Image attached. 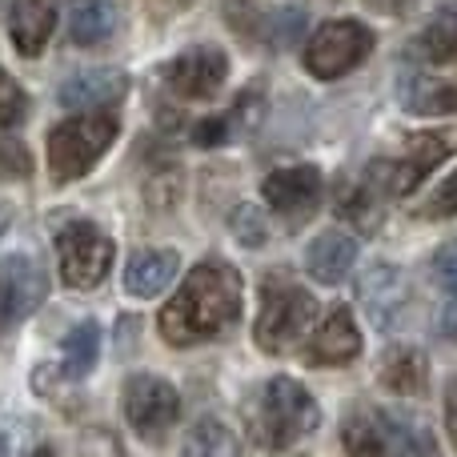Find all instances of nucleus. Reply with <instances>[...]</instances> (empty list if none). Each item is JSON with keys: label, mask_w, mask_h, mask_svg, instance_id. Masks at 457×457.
<instances>
[{"label": "nucleus", "mask_w": 457, "mask_h": 457, "mask_svg": "<svg viewBox=\"0 0 457 457\" xmlns=\"http://www.w3.org/2000/svg\"><path fill=\"white\" fill-rule=\"evenodd\" d=\"M241 313V273L228 261H201L189 269L185 285L173 293L157 317V329L169 345H201L225 333Z\"/></svg>", "instance_id": "obj_1"}, {"label": "nucleus", "mask_w": 457, "mask_h": 457, "mask_svg": "<svg viewBox=\"0 0 457 457\" xmlns=\"http://www.w3.org/2000/svg\"><path fill=\"white\" fill-rule=\"evenodd\" d=\"M321 421L313 394L293 378H269L253 405V429L269 450H289L301 437H309Z\"/></svg>", "instance_id": "obj_2"}, {"label": "nucleus", "mask_w": 457, "mask_h": 457, "mask_svg": "<svg viewBox=\"0 0 457 457\" xmlns=\"http://www.w3.org/2000/svg\"><path fill=\"white\" fill-rule=\"evenodd\" d=\"M112 137H117V117L112 112H85L48 133V169L53 181H77L85 177L96 161L109 153Z\"/></svg>", "instance_id": "obj_3"}, {"label": "nucleus", "mask_w": 457, "mask_h": 457, "mask_svg": "<svg viewBox=\"0 0 457 457\" xmlns=\"http://www.w3.org/2000/svg\"><path fill=\"white\" fill-rule=\"evenodd\" d=\"M317 313V301L313 293H305L301 285H269L265 301H261V313H257V345L265 353H281V349H293L301 341V333L313 325Z\"/></svg>", "instance_id": "obj_4"}, {"label": "nucleus", "mask_w": 457, "mask_h": 457, "mask_svg": "<svg viewBox=\"0 0 457 457\" xmlns=\"http://www.w3.org/2000/svg\"><path fill=\"white\" fill-rule=\"evenodd\" d=\"M56 261L72 289H96L112 269V241L101 225L72 221L56 233Z\"/></svg>", "instance_id": "obj_5"}, {"label": "nucleus", "mask_w": 457, "mask_h": 457, "mask_svg": "<svg viewBox=\"0 0 457 457\" xmlns=\"http://www.w3.org/2000/svg\"><path fill=\"white\" fill-rule=\"evenodd\" d=\"M450 153H457V129H445V133H418L405 145V157L373 161L370 181L381 185L386 193H394V197H405V193L418 189L429 169H434L437 161H445Z\"/></svg>", "instance_id": "obj_6"}, {"label": "nucleus", "mask_w": 457, "mask_h": 457, "mask_svg": "<svg viewBox=\"0 0 457 457\" xmlns=\"http://www.w3.org/2000/svg\"><path fill=\"white\" fill-rule=\"evenodd\" d=\"M373 32L361 21H329L305 45V69L321 80H337L370 56Z\"/></svg>", "instance_id": "obj_7"}, {"label": "nucleus", "mask_w": 457, "mask_h": 457, "mask_svg": "<svg viewBox=\"0 0 457 457\" xmlns=\"http://www.w3.org/2000/svg\"><path fill=\"white\" fill-rule=\"evenodd\" d=\"M125 418L141 437H161L181 418V397L165 378L137 373L125 386Z\"/></svg>", "instance_id": "obj_8"}, {"label": "nucleus", "mask_w": 457, "mask_h": 457, "mask_svg": "<svg viewBox=\"0 0 457 457\" xmlns=\"http://www.w3.org/2000/svg\"><path fill=\"white\" fill-rule=\"evenodd\" d=\"M228 77V56L217 45H193L181 56H173L165 69V80L185 101H209Z\"/></svg>", "instance_id": "obj_9"}, {"label": "nucleus", "mask_w": 457, "mask_h": 457, "mask_svg": "<svg viewBox=\"0 0 457 457\" xmlns=\"http://www.w3.org/2000/svg\"><path fill=\"white\" fill-rule=\"evenodd\" d=\"M357 297H361V309L370 313V321L378 325V329H394V325L405 317V309H410L413 289L397 265L373 261V265L361 273V281H357Z\"/></svg>", "instance_id": "obj_10"}, {"label": "nucleus", "mask_w": 457, "mask_h": 457, "mask_svg": "<svg viewBox=\"0 0 457 457\" xmlns=\"http://www.w3.org/2000/svg\"><path fill=\"white\" fill-rule=\"evenodd\" d=\"M45 289H48L45 269L32 257L16 253V257L0 261V333L12 329L16 321H24L45 301Z\"/></svg>", "instance_id": "obj_11"}, {"label": "nucleus", "mask_w": 457, "mask_h": 457, "mask_svg": "<svg viewBox=\"0 0 457 457\" xmlns=\"http://www.w3.org/2000/svg\"><path fill=\"white\" fill-rule=\"evenodd\" d=\"M265 201L277 217H285L289 225H301L321 205V173L313 165L277 169V173L265 177Z\"/></svg>", "instance_id": "obj_12"}, {"label": "nucleus", "mask_w": 457, "mask_h": 457, "mask_svg": "<svg viewBox=\"0 0 457 457\" xmlns=\"http://www.w3.org/2000/svg\"><path fill=\"white\" fill-rule=\"evenodd\" d=\"M357 353H361V333H357V321L349 309H333L313 329V337H309V345H305V361L321 365V370L353 361Z\"/></svg>", "instance_id": "obj_13"}, {"label": "nucleus", "mask_w": 457, "mask_h": 457, "mask_svg": "<svg viewBox=\"0 0 457 457\" xmlns=\"http://www.w3.org/2000/svg\"><path fill=\"white\" fill-rule=\"evenodd\" d=\"M56 29L53 0H12L8 8V40L21 56H40Z\"/></svg>", "instance_id": "obj_14"}, {"label": "nucleus", "mask_w": 457, "mask_h": 457, "mask_svg": "<svg viewBox=\"0 0 457 457\" xmlns=\"http://www.w3.org/2000/svg\"><path fill=\"white\" fill-rule=\"evenodd\" d=\"M305 265L313 273V281L321 285H341L349 277V269L357 265V237L349 228H325L305 253Z\"/></svg>", "instance_id": "obj_15"}, {"label": "nucleus", "mask_w": 457, "mask_h": 457, "mask_svg": "<svg viewBox=\"0 0 457 457\" xmlns=\"http://www.w3.org/2000/svg\"><path fill=\"white\" fill-rule=\"evenodd\" d=\"M129 80L120 69H93V72H80V77H69L61 85V104L64 109H77V112H93L104 109V104H117L125 96Z\"/></svg>", "instance_id": "obj_16"}, {"label": "nucleus", "mask_w": 457, "mask_h": 457, "mask_svg": "<svg viewBox=\"0 0 457 457\" xmlns=\"http://www.w3.org/2000/svg\"><path fill=\"white\" fill-rule=\"evenodd\" d=\"M177 269H181V261L173 249H141L125 265V289L133 297H157L173 285Z\"/></svg>", "instance_id": "obj_17"}, {"label": "nucleus", "mask_w": 457, "mask_h": 457, "mask_svg": "<svg viewBox=\"0 0 457 457\" xmlns=\"http://www.w3.org/2000/svg\"><path fill=\"white\" fill-rule=\"evenodd\" d=\"M397 101L405 104L410 112H453L457 109V85L442 77H429V72H402L397 77Z\"/></svg>", "instance_id": "obj_18"}, {"label": "nucleus", "mask_w": 457, "mask_h": 457, "mask_svg": "<svg viewBox=\"0 0 457 457\" xmlns=\"http://www.w3.org/2000/svg\"><path fill=\"white\" fill-rule=\"evenodd\" d=\"M117 29V8L112 0H77L69 8V37L72 45L88 48V45H101L104 37H112Z\"/></svg>", "instance_id": "obj_19"}, {"label": "nucleus", "mask_w": 457, "mask_h": 457, "mask_svg": "<svg viewBox=\"0 0 457 457\" xmlns=\"http://www.w3.org/2000/svg\"><path fill=\"white\" fill-rule=\"evenodd\" d=\"M426 378H429V365L418 349L402 345V349H389L386 361H381V381H386L394 394L402 397H418L426 394Z\"/></svg>", "instance_id": "obj_20"}, {"label": "nucleus", "mask_w": 457, "mask_h": 457, "mask_svg": "<svg viewBox=\"0 0 457 457\" xmlns=\"http://www.w3.org/2000/svg\"><path fill=\"white\" fill-rule=\"evenodd\" d=\"M96 361H101V325L80 321L64 337V373L69 378H85V373H93Z\"/></svg>", "instance_id": "obj_21"}, {"label": "nucleus", "mask_w": 457, "mask_h": 457, "mask_svg": "<svg viewBox=\"0 0 457 457\" xmlns=\"http://www.w3.org/2000/svg\"><path fill=\"white\" fill-rule=\"evenodd\" d=\"M421 53L434 64H453L457 61V8H445L421 37Z\"/></svg>", "instance_id": "obj_22"}, {"label": "nucleus", "mask_w": 457, "mask_h": 457, "mask_svg": "<svg viewBox=\"0 0 457 457\" xmlns=\"http://www.w3.org/2000/svg\"><path fill=\"white\" fill-rule=\"evenodd\" d=\"M185 453H237V437L217 418H201L185 434Z\"/></svg>", "instance_id": "obj_23"}, {"label": "nucleus", "mask_w": 457, "mask_h": 457, "mask_svg": "<svg viewBox=\"0 0 457 457\" xmlns=\"http://www.w3.org/2000/svg\"><path fill=\"white\" fill-rule=\"evenodd\" d=\"M24 112H29V96H24V88L0 69V133L21 125Z\"/></svg>", "instance_id": "obj_24"}, {"label": "nucleus", "mask_w": 457, "mask_h": 457, "mask_svg": "<svg viewBox=\"0 0 457 457\" xmlns=\"http://www.w3.org/2000/svg\"><path fill=\"white\" fill-rule=\"evenodd\" d=\"M233 233H237V241H241V245H253V249H257V245H265L269 225H265V217H261L253 205H241L233 213Z\"/></svg>", "instance_id": "obj_25"}, {"label": "nucleus", "mask_w": 457, "mask_h": 457, "mask_svg": "<svg viewBox=\"0 0 457 457\" xmlns=\"http://www.w3.org/2000/svg\"><path fill=\"white\" fill-rule=\"evenodd\" d=\"M429 269H434V281L442 285L445 293H453L457 297V241H445L442 249H434Z\"/></svg>", "instance_id": "obj_26"}, {"label": "nucleus", "mask_w": 457, "mask_h": 457, "mask_svg": "<svg viewBox=\"0 0 457 457\" xmlns=\"http://www.w3.org/2000/svg\"><path fill=\"white\" fill-rule=\"evenodd\" d=\"M429 217H457V173H450L442 185H437V193L429 197Z\"/></svg>", "instance_id": "obj_27"}, {"label": "nucleus", "mask_w": 457, "mask_h": 457, "mask_svg": "<svg viewBox=\"0 0 457 457\" xmlns=\"http://www.w3.org/2000/svg\"><path fill=\"white\" fill-rule=\"evenodd\" d=\"M225 137H228V125H225V120H205V125H197V133H193V141H197V145H205V149H209V145H225Z\"/></svg>", "instance_id": "obj_28"}, {"label": "nucleus", "mask_w": 457, "mask_h": 457, "mask_svg": "<svg viewBox=\"0 0 457 457\" xmlns=\"http://www.w3.org/2000/svg\"><path fill=\"white\" fill-rule=\"evenodd\" d=\"M445 421H450V437H453V445H457V381L445 389Z\"/></svg>", "instance_id": "obj_29"}, {"label": "nucleus", "mask_w": 457, "mask_h": 457, "mask_svg": "<svg viewBox=\"0 0 457 457\" xmlns=\"http://www.w3.org/2000/svg\"><path fill=\"white\" fill-rule=\"evenodd\" d=\"M442 329H445V337L457 341V297L445 305V313H442Z\"/></svg>", "instance_id": "obj_30"}, {"label": "nucleus", "mask_w": 457, "mask_h": 457, "mask_svg": "<svg viewBox=\"0 0 457 457\" xmlns=\"http://www.w3.org/2000/svg\"><path fill=\"white\" fill-rule=\"evenodd\" d=\"M365 4H373V8H381V12H402L410 0H365Z\"/></svg>", "instance_id": "obj_31"}]
</instances>
